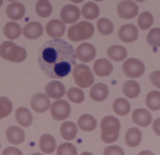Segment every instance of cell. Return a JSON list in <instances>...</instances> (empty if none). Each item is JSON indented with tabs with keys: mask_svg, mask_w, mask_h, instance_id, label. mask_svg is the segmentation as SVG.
<instances>
[{
	"mask_svg": "<svg viewBox=\"0 0 160 155\" xmlns=\"http://www.w3.org/2000/svg\"><path fill=\"white\" fill-rule=\"evenodd\" d=\"M122 91H123L126 98H137L141 92V87L135 79H129V81H126V82L123 83Z\"/></svg>",
	"mask_w": 160,
	"mask_h": 155,
	"instance_id": "25",
	"label": "cell"
},
{
	"mask_svg": "<svg viewBox=\"0 0 160 155\" xmlns=\"http://www.w3.org/2000/svg\"><path fill=\"white\" fill-rule=\"evenodd\" d=\"M90 97L94 101H104L107 97H109V88L104 83H94L90 89Z\"/></svg>",
	"mask_w": 160,
	"mask_h": 155,
	"instance_id": "19",
	"label": "cell"
},
{
	"mask_svg": "<svg viewBox=\"0 0 160 155\" xmlns=\"http://www.w3.org/2000/svg\"><path fill=\"white\" fill-rule=\"evenodd\" d=\"M2 5H3V0H0V6H2Z\"/></svg>",
	"mask_w": 160,
	"mask_h": 155,
	"instance_id": "47",
	"label": "cell"
},
{
	"mask_svg": "<svg viewBox=\"0 0 160 155\" xmlns=\"http://www.w3.org/2000/svg\"><path fill=\"white\" fill-rule=\"evenodd\" d=\"M135 2H146V0H135Z\"/></svg>",
	"mask_w": 160,
	"mask_h": 155,
	"instance_id": "48",
	"label": "cell"
},
{
	"mask_svg": "<svg viewBox=\"0 0 160 155\" xmlns=\"http://www.w3.org/2000/svg\"><path fill=\"white\" fill-rule=\"evenodd\" d=\"M107 56H109V59L115 60V62H122V60H126L128 51H126L123 45H110L107 49Z\"/></svg>",
	"mask_w": 160,
	"mask_h": 155,
	"instance_id": "29",
	"label": "cell"
},
{
	"mask_svg": "<svg viewBox=\"0 0 160 155\" xmlns=\"http://www.w3.org/2000/svg\"><path fill=\"white\" fill-rule=\"evenodd\" d=\"M112 70H113V64L110 63V60H107V59H97L94 62V66H92L94 75L104 78V76H109L112 73Z\"/></svg>",
	"mask_w": 160,
	"mask_h": 155,
	"instance_id": "15",
	"label": "cell"
},
{
	"mask_svg": "<svg viewBox=\"0 0 160 155\" xmlns=\"http://www.w3.org/2000/svg\"><path fill=\"white\" fill-rule=\"evenodd\" d=\"M81 155H92V154H91V152H82Z\"/></svg>",
	"mask_w": 160,
	"mask_h": 155,
	"instance_id": "45",
	"label": "cell"
},
{
	"mask_svg": "<svg viewBox=\"0 0 160 155\" xmlns=\"http://www.w3.org/2000/svg\"><path fill=\"white\" fill-rule=\"evenodd\" d=\"M142 141V133L138 127H131V129H128L126 130V135H125V142L128 146H131V148H135L138 146Z\"/></svg>",
	"mask_w": 160,
	"mask_h": 155,
	"instance_id": "22",
	"label": "cell"
},
{
	"mask_svg": "<svg viewBox=\"0 0 160 155\" xmlns=\"http://www.w3.org/2000/svg\"><path fill=\"white\" fill-rule=\"evenodd\" d=\"M52 106V102H50V98L43 94V92H37L35 95H32L31 98V107H32V110L35 113H44L47 111Z\"/></svg>",
	"mask_w": 160,
	"mask_h": 155,
	"instance_id": "11",
	"label": "cell"
},
{
	"mask_svg": "<svg viewBox=\"0 0 160 155\" xmlns=\"http://www.w3.org/2000/svg\"><path fill=\"white\" fill-rule=\"evenodd\" d=\"M15 117H16V121L21 127H28L32 124V114L25 107H19L15 113Z\"/></svg>",
	"mask_w": 160,
	"mask_h": 155,
	"instance_id": "23",
	"label": "cell"
},
{
	"mask_svg": "<svg viewBox=\"0 0 160 155\" xmlns=\"http://www.w3.org/2000/svg\"><path fill=\"white\" fill-rule=\"evenodd\" d=\"M78 127L82 129L84 132H92L97 127V120L91 114H82L78 119Z\"/></svg>",
	"mask_w": 160,
	"mask_h": 155,
	"instance_id": "26",
	"label": "cell"
},
{
	"mask_svg": "<svg viewBox=\"0 0 160 155\" xmlns=\"http://www.w3.org/2000/svg\"><path fill=\"white\" fill-rule=\"evenodd\" d=\"M103 155H125V152H123V149H122L121 146L110 145V146H107L106 149H104Z\"/></svg>",
	"mask_w": 160,
	"mask_h": 155,
	"instance_id": "39",
	"label": "cell"
},
{
	"mask_svg": "<svg viewBox=\"0 0 160 155\" xmlns=\"http://www.w3.org/2000/svg\"><path fill=\"white\" fill-rule=\"evenodd\" d=\"M147 43L151 47H160V28H153L147 34Z\"/></svg>",
	"mask_w": 160,
	"mask_h": 155,
	"instance_id": "37",
	"label": "cell"
},
{
	"mask_svg": "<svg viewBox=\"0 0 160 155\" xmlns=\"http://www.w3.org/2000/svg\"><path fill=\"white\" fill-rule=\"evenodd\" d=\"M150 82L154 85L157 89H160V70H156L150 75Z\"/></svg>",
	"mask_w": 160,
	"mask_h": 155,
	"instance_id": "40",
	"label": "cell"
},
{
	"mask_svg": "<svg viewBox=\"0 0 160 155\" xmlns=\"http://www.w3.org/2000/svg\"><path fill=\"white\" fill-rule=\"evenodd\" d=\"M12 101H10L8 97H0V120L8 117L12 113Z\"/></svg>",
	"mask_w": 160,
	"mask_h": 155,
	"instance_id": "36",
	"label": "cell"
},
{
	"mask_svg": "<svg viewBox=\"0 0 160 155\" xmlns=\"http://www.w3.org/2000/svg\"><path fill=\"white\" fill-rule=\"evenodd\" d=\"M151 123H153V132H154L157 136H160V117L156 119L154 121H151Z\"/></svg>",
	"mask_w": 160,
	"mask_h": 155,
	"instance_id": "42",
	"label": "cell"
},
{
	"mask_svg": "<svg viewBox=\"0 0 160 155\" xmlns=\"http://www.w3.org/2000/svg\"><path fill=\"white\" fill-rule=\"evenodd\" d=\"M58 146H56V141H54V138L49 133H46L40 138V149L43 154H52L54 152Z\"/></svg>",
	"mask_w": 160,
	"mask_h": 155,
	"instance_id": "27",
	"label": "cell"
},
{
	"mask_svg": "<svg viewBox=\"0 0 160 155\" xmlns=\"http://www.w3.org/2000/svg\"><path fill=\"white\" fill-rule=\"evenodd\" d=\"M72 76L78 88H91L94 85V73L88 66L85 64H75V68L72 69Z\"/></svg>",
	"mask_w": 160,
	"mask_h": 155,
	"instance_id": "5",
	"label": "cell"
},
{
	"mask_svg": "<svg viewBox=\"0 0 160 155\" xmlns=\"http://www.w3.org/2000/svg\"><path fill=\"white\" fill-rule=\"evenodd\" d=\"M78 133V126L73 123V121H63L62 126H60V135H62L63 139L66 141H72L77 138Z\"/></svg>",
	"mask_w": 160,
	"mask_h": 155,
	"instance_id": "24",
	"label": "cell"
},
{
	"mask_svg": "<svg viewBox=\"0 0 160 155\" xmlns=\"http://www.w3.org/2000/svg\"><path fill=\"white\" fill-rule=\"evenodd\" d=\"M50 113H52V117L54 120L62 121L66 120L71 114V104L68 101H63L62 98L60 100H56V101L50 106Z\"/></svg>",
	"mask_w": 160,
	"mask_h": 155,
	"instance_id": "7",
	"label": "cell"
},
{
	"mask_svg": "<svg viewBox=\"0 0 160 155\" xmlns=\"http://www.w3.org/2000/svg\"><path fill=\"white\" fill-rule=\"evenodd\" d=\"M146 104L151 111L160 110V91H151L147 94Z\"/></svg>",
	"mask_w": 160,
	"mask_h": 155,
	"instance_id": "32",
	"label": "cell"
},
{
	"mask_svg": "<svg viewBox=\"0 0 160 155\" xmlns=\"http://www.w3.org/2000/svg\"><path fill=\"white\" fill-rule=\"evenodd\" d=\"M44 29H46L47 35H49L50 38H53V40H60V37H62V35L65 34V31H66L65 24H63L62 21H59V19L49 21Z\"/></svg>",
	"mask_w": 160,
	"mask_h": 155,
	"instance_id": "13",
	"label": "cell"
},
{
	"mask_svg": "<svg viewBox=\"0 0 160 155\" xmlns=\"http://www.w3.org/2000/svg\"><path fill=\"white\" fill-rule=\"evenodd\" d=\"M31 155H43V154H31Z\"/></svg>",
	"mask_w": 160,
	"mask_h": 155,
	"instance_id": "50",
	"label": "cell"
},
{
	"mask_svg": "<svg viewBox=\"0 0 160 155\" xmlns=\"http://www.w3.org/2000/svg\"><path fill=\"white\" fill-rule=\"evenodd\" d=\"M66 94V88L60 81L58 79H53L52 82H49L46 85V95L49 98H53V100H60Z\"/></svg>",
	"mask_w": 160,
	"mask_h": 155,
	"instance_id": "12",
	"label": "cell"
},
{
	"mask_svg": "<svg viewBox=\"0 0 160 155\" xmlns=\"http://www.w3.org/2000/svg\"><path fill=\"white\" fill-rule=\"evenodd\" d=\"M138 155H154V154H153L151 151H141Z\"/></svg>",
	"mask_w": 160,
	"mask_h": 155,
	"instance_id": "43",
	"label": "cell"
},
{
	"mask_svg": "<svg viewBox=\"0 0 160 155\" xmlns=\"http://www.w3.org/2000/svg\"><path fill=\"white\" fill-rule=\"evenodd\" d=\"M38 64L49 78L60 79L68 76L77 64L75 49L63 40H50L40 47Z\"/></svg>",
	"mask_w": 160,
	"mask_h": 155,
	"instance_id": "1",
	"label": "cell"
},
{
	"mask_svg": "<svg viewBox=\"0 0 160 155\" xmlns=\"http://www.w3.org/2000/svg\"><path fill=\"white\" fill-rule=\"evenodd\" d=\"M35 12L40 18H49L53 12V6L49 0H38L35 5Z\"/></svg>",
	"mask_w": 160,
	"mask_h": 155,
	"instance_id": "31",
	"label": "cell"
},
{
	"mask_svg": "<svg viewBox=\"0 0 160 155\" xmlns=\"http://www.w3.org/2000/svg\"><path fill=\"white\" fill-rule=\"evenodd\" d=\"M8 2H10V3H15V2H18V0H8Z\"/></svg>",
	"mask_w": 160,
	"mask_h": 155,
	"instance_id": "46",
	"label": "cell"
},
{
	"mask_svg": "<svg viewBox=\"0 0 160 155\" xmlns=\"http://www.w3.org/2000/svg\"><path fill=\"white\" fill-rule=\"evenodd\" d=\"M66 95H68L69 101L75 102V104H81V102L84 101V98H85L84 91L81 89V88H71V89L66 91Z\"/></svg>",
	"mask_w": 160,
	"mask_h": 155,
	"instance_id": "35",
	"label": "cell"
},
{
	"mask_svg": "<svg viewBox=\"0 0 160 155\" xmlns=\"http://www.w3.org/2000/svg\"><path fill=\"white\" fill-rule=\"evenodd\" d=\"M44 32V26L40 22H29L24 26L22 29V34H24L25 38L28 40H37L40 38Z\"/></svg>",
	"mask_w": 160,
	"mask_h": 155,
	"instance_id": "17",
	"label": "cell"
},
{
	"mask_svg": "<svg viewBox=\"0 0 160 155\" xmlns=\"http://www.w3.org/2000/svg\"><path fill=\"white\" fill-rule=\"evenodd\" d=\"M81 18V10L75 5H65L60 10V19L63 24H77Z\"/></svg>",
	"mask_w": 160,
	"mask_h": 155,
	"instance_id": "9",
	"label": "cell"
},
{
	"mask_svg": "<svg viewBox=\"0 0 160 155\" xmlns=\"http://www.w3.org/2000/svg\"><path fill=\"white\" fill-rule=\"evenodd\" d=\"M0 57L8 60V62L21 63L27 59V50L24 47L16 45L12 41H5V43L0 44Z\"/></svg>",
	"mask_w": 160,
	"mask_h": 155,
	"instance_id": "3",
	"label": "cell"
},
{
	"mask_svg": "<svg viewBox=\"0 0 160 155\" xmlns=\"http://www.w3.org/2000/svg\"><path fill=\"white\" fill-rule=\"evenodd\" d=\"M6 15H8V18L12 21H19L24 18L25 15V6L19 2H15V3H10L8 7H6Z\"/></svg>",
	"mask_w": 160,
	"mask_h": 155,
	"instance_id": "20",
	"label": "cell"
},
{
	"mask_svg": "<svg viewBox=\"0 0 160 155\" xmlns=\"http://www.w3.org/2000/svg\"><path fill=\"white\" fill-rule=\"evenodd\" d=\"M122 70L125 73V76L135 79V78H140L146 72V66L140 59H126L123 64H122Z\"/></svg>",
	"mask_w": 160,
	"mask_h": 155,
	"instance_id": "6",
	"label": "cell"
},
{
	"mask_svg": "<svg viewBox=\"0 0 160 155\" xmlns=\"http://www.w3.org/2000/svg\"><path fill=\"white\" fill-rule=\"evenodd\" d=\"M72 3H81V2H84V0H71Z\"/></svg>",
	"mask_w": 160,
	"mask_h": 155,
	"instance_id": "44",
	"label": "cell"
},
{
	"mask_svg": "<svg viewBox=\"0 0 160 155\" xmlns=\"http://www.w3.org/2000/svg\"><path fill=\"white\" fill-rule=\"evenodd\" d=\"M0 148H2V146H0Z\"/></svg>",
	"mask_w": 160,
	"mask_h": 155,
	"instance_id": "51",
	"label": "cell"
},
{
	"mask_svg": "<svg viewBox=\"0 0 160 155\" xmlns=\"http://www.w3.org/2000/svg\"><path fill=\"white\" fill-rule=\"evenodd\" d=\"M92 34H94V25L90 21L77 22L68 29V37L72 43H78V41L91 38Z\"/></svg>",
	"mask_w": 160,
	"mask_h": 155,
	"instance_id": "4",
	"label": "cell"
},
{
	"mask_svg": "<svg viewBox=\"0 0 160 155\" xmlns=\"http://www.w3.org/2000/svg\"><path fill=\"white\" fill-rule=\"evenodd\" d=\"M82 16L87 21H92V19H97L98 15H100V7H98L94 2H87L85 5L82 6V10H81Z\"/></svg>",
	"mask_w": 160,
	"mask_h": 155,
	"instance_id": "28",
	"label": "cell"
},
{
	"mask_svg": "<svg viewBox=\"0 0 160 155\" xmlns=\"http://www.w3.org/2000/svg\"><path fill=\"white\" fill-rule=\"evenodd\" d=\"M132 121L135 123L137 126L146 127V126H150L151 124L153 117H151L150 111L146 110V108H137L135 111L132 113Z\"/></svg>",
	"mask_w": 160,
	"mask_h": 155,
	"instance_id": "16",
	"label": "cell"
},
{
	"mask_svg": "<svg viewBox=\"0 0 160 155\" xmlns=\"http://www.w3.org/2000/svg\"><path fill=\"white\" fill-rule=\"evenodd\" d=\"M2 155H22V151L15 148V146H9V148L3 149V154Z\"/></svg>",
	"mask_w": 160,
	"mask_h": 155,
	"instance_id": "41",
	"label": "cell"
},
{
	"mask_svg": "<svg viewBox=\"0 0 160 155\" xmlns=\"http://www.w3.org/2000/svg\"><path fill=\"white\" fill-rule=\"evenodd\" d=\"M6 139L10 145H19L25 141V133L21 126H10L6 130Z\"/></svg>",
	"mask_w": 160,
	"mask_h": 155,
	"instance_id": "18",
	"label": "cell"
},
{
	"mask_svg": "<svg viewBox=\"0 0 160 155\" xmlns=\"http://www.w3.org/2000/svg\"><path fill=\"white\" fill-rule=\"evenodd\" d=\"M102 126V141L106 143H113L119 138L121 132V121L115 116H106L100 123Z\"/></svg>",
	"mask_w": 160,
	"mask_h": 155,
	"instance_id": "2",
	"label": "cell"
},
{
	"mask_svg": "<svg viewBox=\"0 0 160 155\" xmlns=\"http://www.w3.org/2000/svg\"><path fill=\"white\" fill-rule=\"evenodd\" d=\"M116 9L119 18L122 19H132V18L138 16V6L135 2H131V0H122Z\"/></svg>",
	"mask_w": 160,
	"mask_h": 155,
	"instance_id": "8",
	"label": "cell"
},
{
	"mask_svg": "<svg viewBox=\"0 0 160 155\" xmlns=\"http://www.w3.org/2000/svg\"><path fill=\"white\" fill-rule=\"evenodd\" d=\"M75 54H77V59H79L82 63H88V62L94 60L96 54H97V50L92 44L82 43L78 45V49L75 50Z\"/></svg>",
	"mask_w": 160,
	"mask_h": 155,
	"instance_id": "10",
	"label": "cell"
},
{
	"mask_svg": "<svg viewBox=\"0 0 160 155\" xmlns=\"http://www.w3.org/2000/svg\"><path fill=\"white\" fill-rule=\"evenodd\" d=\"M58 155H78V152L71 142H65L58 146Z\"/></svg>",
	"mask_w": 160,
	"mask_h": 155,
	"instance_id": "38",
	"label": "cell"
},
{
	"mask_svg": "<svg viewBox=\"0 0 160 155\" xmlns=\"http://www.w3.org/2000/svg\"><path fill=\"white\" fill-rule=\"evenodd\" d=\"M119 38L123 43H134L138 38V28L132 24H125L119 28Z\"/></svg>",
	"mask_w": 160,
	"mask_h": 155,
	"instance_id": "14",
	"label": "cell"
},
{
	"mask_svg": "<svg viewBox=\"0 0 160 155\" xmlns=\"http://www.w3.org/2000/svg\"><path fill=\"white\" fill-rule=\"evenodd\" d=\"M92 2H103V0H92Z\"/></svg>",
	"mask_w": 160,
	"mask_h": 155,
	"instance_id": "49",
	"label": "cell"
},
{
	"mask_svg": "<svg viewBox=\"0 0 160 155\" xmlns=\"http://www.w3.org/2000/svg\"><path fill=\"white\" fill-rule=\"evenodd\" d=\"M153 22H154V16L150 12H141L138 15V28H141L142 31L150 29Z\"/></svg>",
	"mask_w": 160,
	"mask_h": 155,
	"instance_id": "33",
	"label": "cell"
},
{
	"mask_svg": "<svg viewBox=\"0 0 160 155\" xmlns=\"http://www.w3.org/2000/svg\"><path fill=\"white\" fill-rule=\"evenodd\" d=\"M3 34L5 37L9 41H13V40L19 38L21 34H22V28H21V25L18 22H15V21H10L8 24L3 26Z\"/></svg>",
	"mask_w": 160,
	"mask_h": 155,
	"instance_id": "21",
	"label": "cell"
},
{
	"mask_svg": "<svg viewBox=\"0 0 160 155\" xmlns=\"http://www.w3.org/2000/svg\"><path fill=\"white\" fill-rule=\"evenodd\" d=\"M131 110V104L125 98H116L113 101V111L116 113L118 116H126Z\"/></svg>",
	"mask_w": 160,
	"mask_h": 155,
	"instance_id": "30",
	"label": "cell"
},
{
	"mask_svg": "<svg viewBox=\"0 0 160 155\" xmlns=\"http://www.w3.org/2000/svg\"><path fill=\"white\" fill-rule=\"evenodd\" d=\"M97 31L102 35H110L113 31H115V25L110 19L107 18H100L97 21Z\"/></svg>",
	"mask_w": 160,
	"mask_h": 155,
	"instance_id": "34",
	"label": "cell"
}]
</instances>
